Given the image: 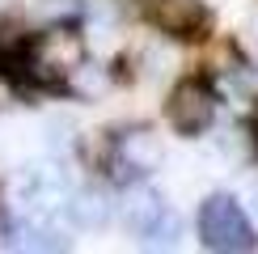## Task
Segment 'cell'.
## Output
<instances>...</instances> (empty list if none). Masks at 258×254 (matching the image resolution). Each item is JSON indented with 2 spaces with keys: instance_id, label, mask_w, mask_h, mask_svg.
Returning a JSON list of instances; mask_svg holds the SVG:
<instances>
[{
  "instance_id": "1",
  "label": "cell",
  "mask_w": 258,
  "mask_h": 254,
  "mask_svg": "<svg viewBox=\"0 0 258 254\" xmlns=\"http://www.w3.org/2000/svg\"><path fill=\"white\" fill-rule=\"evenodd\" d=\"M85 59V38H81V30H72V26H51V30H42V34H34L21 47V77L26 81H34V85H59V81H68V72L77 68V64Z\"/></svg>"
},
{
  "instance_id": "2",
  "label": "cell",
  "mask_w": 258,
  "mask_h": 254,
  "mask_svg": "<svg viewBox=\"0 0 258 254\" xmlns=\"http://www.w3.org/2000/svg\"><path fill=\"white\" fill-rule=\"evenodd\" d=\"M199 237H203V246L216 250V254H245V250L258 246V237L250 229V216L229 195H212L199 208Z\"/></svg>"
},
{
  "instance_id": "3",
  "label": "cell",
  "mask_w": 258,
  "mask_h": 254,
  "mask_svg": "<svg viewBox=\"0 0 258 254\" xmlns=\"http://www.w3.org/2000/svg\"><path fill=\"white\" fill-rule=\"evenodd\" d=\"M68 195H72V182L59 165H34L17 178V216L47 225L55 212H63Z\"/></svg>"
},
{
  "instance_id": "4",
  "label": "cell",
  "mask_w": 258,
  "mask_h": 254,
  "mask_svg": "<svg viewBox=\"0 0 258 254\" xmlns=\"http://www.w3.org/2000/svg\"><path fill=\"white\" fill-rule=\"evenodd\" d=\"M216 89H212L208 81H199V77H186V81H178L174 85V93H169V102H165V114H169V123H174V132L182 136H203L212 127V119H216Z\"/></svg>"
},
{
  "instance_id": "5",
  "label": "cell",
  "mask_w": 258,
  "mask_h": 254,
  "mask_svg": "<svg viewBox=\"0 0 258 254\" xmlns=\"http://www.w3.org/2000/svg\"><path fill=\"white\" fill-rule=\"evenodd\" d=\"M123 225L136 237H144L148 246H169L174 233H178V220L169 216V208L161 204L153 190H132L123 199Z\"/></svg>"
},
{
  "instance_id": "6",
  "label": "cell",
  "mask_w": 258,
  "mask_h": 254,
  "mask_svg": "<svg viewBox=\"0 0 258 254\" xmlns=\"http://www.w3.org/2000/svg\"><path fill=\"white\" fill-rule=\"evenodd\" d=\"M114 161L132 174H153V169L165 161V144L153 127H132L114 140Z\"/></svg>"
},
{
  "instance_id": "7",
  "label": "cell",
  "mask_w": 258,
  "mask_h": 254,
  "mask_svg": "<svg viewBox=\"0 0 258 254\" xmlns=\"http://www.w3.org/2000/svg\"><path fill=\"white\" fill-rule=\"evenodd\" d=\"M144 13L169 38H190L203 30V5L199 0H144Z\"/></svg>"
},
{
  "instance_id": "8",
  "label": "cell",
  "mask_w": 258,
  "mask_h": 254,
  "mask_svg": "<svg viewBox=\"0 0 258 254\" xmlns=\"http://www.w3.org/2000/svg\"><path fill=\"white\" fill-rule=\"evenodd\" d=\"M63 212H68V220L77 229L93 233V229H106V220H110V199H106L102 190H72Z\"/></svg>"
},
{
  "instance_id": "9",
  "label": "cell",
  "mask_w": 258,
  "mask_h": 254,
  "mask_svg": "<svg viewBox=\"0 0 258 254\" xmlns=\"http://www.w3.org/2000/svg\"><path fill=\"white\" fill-rule=\"evenodd\" d=\"M72 81V93H81V98H102L106 89H110V68H102V64H77V68L68 72Z\"/></svg>"
},
{
  "instance_id": "10",
  "label": "cell",
  "mask_w": 258,
  "mask_h": 254,
  "mask_svg": "<svg viewBox=\"0 0 258 254\" xmlns=\"http://www.w3.org/2000/svg\"><path fill=\"white\" fill-rule=\"evenodd\" d=\"M174 64H178V55H174L169 42H157V38H153V42L144 47V72H148V77H165Z\"/></svg>"
},
{
  "instance_id": "11",
  "label": "cell",
  "mask_w": 258,
  "mask_h": 254,
  "mask_svg": "<svg viewBox=\"0 0 258 254\" xmlns=\"http://www.w3.org/2000/svg\"><path fill=\"white\" fill-rule=\"evenodd\" d=\"M216 153L224 157V161H233V165H241L245 157H250V144L241 140V132H224V136H216Z\"/></svg>"
},
{
  "instance_id": "12",
  "label": "cell",
  "mask_w": 258,
  "mask_h": 254,
  "mask_svg": "<svg viewBox=\"0 0 258 254\" xmlns=\"http://www.w3.org/2000/svg\"><path fill=\"white\" fill-rule=\"evenodd\" d=\"M5 102H13V93H9L5 85H0V106H5Z\"/></svg>"
},
{
  "instance_id": "13",
  "label": "cell",
  "mask_w": 258,
  "mask_h": 254,
  "mask_svg": "<svg viewBox=\"0 0 258 254\" xmlns=\"http://www.w3.org/2000/svg\"><path fill=\"white\" fill-rule=\"evenodd\" d=\"M250 204H254V212H258V186H250Z\"/></svg>"
}]
</instances>
